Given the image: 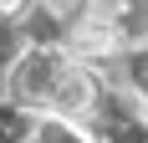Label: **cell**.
<instances>
[{"label": "cell", "mask_w": 148, "mask_h": 143, "mask_svg": "<svg viewBox=\"0 0 148 143\" xmlns=\"http://www.w3.org/2000/svg\"><path fill=\"white\" fill-rule=\"evenodd\" d=\"M66 67H72L66 51H56V46H31L26 56L10 67V97H15V107H41V113H51V97H56Z\"/></svg>", "instance_id": "1"}, {"label": "cell", "mask_w": 148, "mask_h": 143, "mask_svg": "<svg viewBox=\"0 0 148 143\" xmlns=\"http://www.w3.org/2000/svg\"><path fill=\"white\" fill-rule=\"evenodd\" d=\"M97 77H92V67H82V61L72 56V67H66V77H61V87H56V97H51V113L56 118H87L92 107H97Z\"/></svg>", "instance_id": "2"}, {"label": "cell", "mask_w": 148, "mask_h": 143, "mask_svg": "<svg viewBox=\"0 0 148 143\" xmlns=\"http://www.w3.org/2000/svg\"><path fill=\"white\" fill-rule=\"evenodd\" d=\"M118 41L123 31L112 15H82V21H72V51L77 56H118Z\"/></svg>", "instance_id": "3"}, {"label": "cell", "mask_w": 148, "mask_h": 143, "mask_svg": "<svg viewBox=\"0 0 148 143\" xmlns=\"http://www.w3.org/2000/svg\"><path fill=\"white\" fill-rule=\"evenodd\" d=\"M31 143H92L87 133L77 128L72 118H56V113H46L41 123H36V133H31Z\"/></svg>", "instance_id": "4"}, {"label": "cell", "mask_w": 148, "mask_h": 143, "mask_svg": "<svg viewBox=\"0 0 148 143\" xmlns=\"http://www.w3.org/2000/svg\"><path fill=\"white\" fill-rule=\"evenodd\" d=\"M51 15H61V21H82V15L92 10V0H41Z\"/></svg>", "instance_id": "5"}, {"label": "cell", "mask_w": 148, "mask_h": 143, "mask_svg": "<svg viewBox=\"0 0 148 143\" xmlns=\"http://www.w3.org/2000/svg\"><path fill=\"white\" fill-rule=\"evenodd\" d=\"M26 5H31V0H0V15L15 21V15H26Z\"/></svg>", "instance_id": "6"}]
</instances>
